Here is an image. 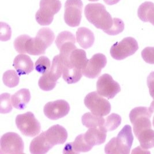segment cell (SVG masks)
<instances>
[{"mask_svg":"<svg viewBox=\"0 0 154 154\" xmlns=\"http://www.w3.org/2000/svg\"><path fill=\"white\" fill-rule=\"evenodd\" d=\"M61 8L59 0H41L40 8L35 15L36 20L41 26L50 25Z\"/></svg>","mask_w":154,"mask_h":154,"instance_id":"cell-7","label":"cell"},{"mask_svg":"<svg viewBox=\"0 0 154 154\" xmlns=\"http://www.w3.org/2000/svg\"><path fill=\"white\" fill-rule=\"evenodd\" d=\"M107 5H112L117 4L120 0H103Z\"/></svg>","mask_w":154,"mask_h":154,"instance_id":"cell-33","label":"cell"},{"mask_svg":"<svg viewBox=\"0 0 154 154\" xmlns=\"http://www.w3.org/2000/svg\"><path fill=\"white\" fill-rule=\"evenodd\" d=\"M76 39L78 43L83 49L90 48L95 41V36L90 29L80 27L76 32Z\"/></svg>","mask_w":154,"mask_h":154,"instance_id":"cell-20","label":"cell"},{"mask_svg":"<svg viewBox=\"0 0 154 154\" xmlns=\"http://www.w3.org/2000/svg\"><path fill=\"white\" fill-rule=\"evenodd\" d=\"M107 131L102 128H93L83 133L84 140L88 145L92 148L95 146L100 145L105 143L106 139Z\"/></svg>","mask_w":154,"mask_h":154,"instance_id":"cell-18","label":"cell"},{"mask_svg":"<svg viewBox=\"0 0 154 154\" xmlns=\"http://www.w3.org/2000/svg\"><path fill=\"white\" fill-rule=\"evenodd\" d=\"M24 143L17 133L8 132L4 134L0 140V153L21 154L24 153Z\"/></svg>","mask_w":154,"mask_h":154,"instance_id":"cell-12","label":"cell"},{"mask_svg":"<svg viewBox=\"0 0 154 154\" xmlns=\"http://www.w3.org/2000/svg\"><path fill=\"white\" fill-rule=\"evenodd\" d=\"M107 59L104 54H95L91 59L88 60L83 70V74L86 77L95 79L99 75L102 69L105 67Z\"/></svg>","mask_w":154,"mask_h":154,"instance_id":"cell-16","label":"cell"},{"mask_svg":"<svg viewBox=\"0 0 154 154\" xmlns=\"http://www.w3.org/2000/svg\"><path fill=\"white\" fill-rule=\"evenodd\" d=\"M121 123V117L119 114H112L105 119L104 128L107 131H112L116 129Z\"/></svg>","mask_w":154,"mask_h":154,"instance_id":"cell-26","label":"cell"},{"mask_svg":"<svg viewBox=\"0 0 154 154\" xmlns=\"http://www.w3.org/2000/svg\"><path fill=\"white\" fill-rule=\"evenodd\" d=\"M147 85L150 95L154 100V71L152 72L147 77Z\"/></svg>","mask_w":154,"mask_h":154,"instance_id":"cell-32","label":"cell"},{"mask_svg":"<svg viewBox=\"0 0 154 154\" xmlns=\"http://www.w3.org/2000/svg\"><path fill=\"white\" fill-rule=\"evenodd\" d=\"M88 1H97L98 0H88Z\"/></svg>","mask_w":154,"mask_h":154,"instance_id":"cell-35","label":"cell"},{"mask_svg":"<svg viewBox=\"0 0 154 154\" xmlns=\"http://www.w3.org/2000/svg\"><path fill=\"white\" fill-rule=\"evenodd\" d=\"M98 92H92L84 99V104L91 112L98 116H105L111 111L109 102L102 97Z\"/></svg>","mask_w":154,"mask_h":154,"instance_id":"cell-9","label":"cell"},{"mask_svg":"<svg viewBox=\"0 0 154 154\" xmlns=\"http://www.w3.org/2000/svg\"><path fill=\"white\" fill-rule=\"evenodd\" d=\"M84 14L88 21L105 32L112 28L113 25L112 16L106 11L105 7L100 3L89 4L86 5Z\"/></svg>","mask_w":154,"mask_h":154,"instance_id":"cell-4","label":"cell"},{"mask_svg":"<svg viewBox=\"0 0 154 154\" xmlns=\"http://www.w3.org/2000/svg\"><path fill=\"white\" fill-rule=\"evenodd\" d=\"M82 0H67L65 4L64 20L70 27H75L80 25L83 11Z\"/></svg>","mask_w":154,"mask_h":154,"instance_id":"cell-13","label":"cell"},{"mask_svg":"<svg viewBox=\"0 0 154 154\" xmlns=\"http://www.w3.org/2000/svg\"><path fill=\"white\" fill-rule=\"evenodd\" d=\"M61 56L63 60V80L68 84L77 83L82 77L83 70L88 61L85 51L76 49L68 56Z\"/></svg>","mask_w":154,"mask_h":154,"instance_id":"cell-2","label":"cell"},{"mask_svg":"<svg viewBox=\"0 0 154 154\" xmlns=\"http://www.w3.org/2000/svg\"><path fill=\"white\" fill-rule=\"evenodd\" d=\"M141 56L147 63L154 64V47H147L143 49Z\"/></svg>","mask_w":154,"mask_h":154,"instance_id":"cell-31","label":"cell"},{"mask_svg":"<svg viewBox=\"0 0 154 154\" xmlns=\"http://www.w3.org/2000/svg\"><path fill=\"white\" fill-rule=\"evenodd\" d=\"M136 136L143 149H148L154 147V131L151 128L144 129Z\"/></svg>","mask_w":154,"mask_h":154,"instance_id":"cell-24","label":"cell"},{"mask_svg":"<svg viewBox=\"0 0 154 154\" xmlns=\"http://www.w3.org/2000/svg\"><path fill=\"white\" fill-rule=\"evenodd\" d=\"M63 60L60 54L53 58L51 67L47 72L43 74L39 80L40 88L45 91H51L56 85L57 80L63 75Z\"/></svg>","mask_w":154,"mask_h":154,"instance_id":"cell-6","label":"cell"},{"mask_svg":"<svg viewBox=\"0 0 154 154\" xmlns=\"http://www.w3.org/2000/svg\"><path fill=\"white\" fill-rule=\"evenodd\" d=\"M124 29V23L123 21L118 18L113 19V25L112 28L106 31L105 33L110 35H118Z\"/></svg>","mask_w":154,"mask_h":154,"instance_id":"cell-29","label":"cell"},{"mask_svg":"<svg viewBox=\"0 0 154 154\" xmlns=\"http://www.w3.org/2000/svg\"><path fill=\"white\" fill-rule=\"evenodd\" d=\"M152 112L145 107L133 109L129 114V119L133 126V131L136 136L145 129L151 128V117Z\"/></svg>","mask_w":154,"mask_h":154,"instance_id":"cell-8","label":"cell"},{"mask_svg":"<svg viewBox=\"0 0 154 154\" xmlns=\"http://www.w3.org/2000/svg\"><path fill=\"white\" fill-rule=\"evenodd\" d=\"M75 36L69 31H63L57 36L56 44L60 51V55L66 56L77 49Z\"/></svg>","mask_w":154,"mask_h":154,"instance_id":"cell-17","label":"cell"},{"mask_svg":"<svg viewBox=\"0 0 154 154\" xmlns=\"http://www.w3.org/2000/svg\"><path fill=\"white\" fill-rule=\"evenodd\" d=\"M14 66L19 75H27L34 70V63L29 57L24 54L14 58Z\"/></svg>","mask_w":154,"mask_h":154,"instance_id":"cell-19","label":"cell"},{"mask_svg":"<svg viewBox=\"0 0 154 154\" xmlns=\"http://www.w3.org/2000/svg\"><path fill=\"white\" fill-rule=\"evenodd\" d=\"M12 31L10 26L5 23H0V40L7 41L11 38Z\"/></svg>","mask_w":154,"mask_h":154,"instance_id":"cell-30","label":"cell"},{"mask_svg":"<svg viewBox=\"0 0 154 154\" xmlns=\"http://www.w3.org/2000/svg\"><path fill=\"white\" fill-rule=\"evenodd\" d=\"M16 124L22 134L29 137L35 136L41 131V124L32 112L18 115L16 118Z\"/></svg>","mask_w":154,"mask_h":154,"instance_id":"cell-10","label":"cell"},{"mask_svg":"<svg viewBox=\"0 0 154 154\" xmlns=\"http://www.w3.org/2000/svg\"><path fill=\"white\" fill-rule=\"evenodd\" d=\"M70 110L69 103L64 100H57L46 103L43 109L45 115L51 120L61 119L66 116Z\"/></svg>","mask_w":154,"mask_h":154,"instance_id":"cell-15","label":"cell"},{"mask_svg":"<svg viewBox=\"0 0 154 154\" xmlns=\"http://www.w3.org/2000/svg\"><path fill=\"white\" fill-rule=\"evenodd\" d=\"M137 14L140 20L149 22L154 26V4L152 2H145L140 5Z\"/></svg>","mask_w":154,"mask_h":154,"instance_id":"cell-22","label":"cell"},{"mask_svg":"<svg viewBox=\"0 0 154 154\" xmlns=\"http://www.w3.org/2000/svg\"><path fill=\"white\" fill-rule=\"evenodd\" d=\"M12 100L11 95L8 93H4L0 96V112L7 114L12 110Z\"/></svg>","mask_w":154,"mask_h":154,"instance_id":"cell-27","label":"cell"},{"mask_svg":"<svg viewBox=\"0 0 154 154\" xmlns=\"http://www.w3.org/2000/svg\"><path fill=\"white\" fill-rule=\"evenodd\" d=\"M152 124H153V125H154V119H153V122H152Z\"/></svg>","mask_w":154,"mask_h":154,"instance_id":"cell-36","label":"cell"},{"mask_svg":"<svg viewBox=\"0 0 154 154\" xmlns=\"http://www.w3.org/2000/svg\"><path fill=\"white\" fill-rule=\"evenodd\" d=\"M138 49L139 46L136 40L132 37H127L112 45L110 49V54L114 59L121 60L134 54Z\"/></svg>","mask_w":154,"mask_h":154,"instance_id":"cell-11","label":"cell"},{"mask_svg":"<svg viewBox=\"0 0 154 154\" xmlns=\"http://www.w3.org/2000/svg\"><path fill=\"white\" fill-rule=\"evenodd\" d=\"M97 89L99 94L108 99H112L121 91L119 84L109 74H104L99 77Z\"/></svg>","mask_w":154,"mask_h":154,"instance_id":"cell-14","label":"cell"},{"mask_svg":"<svg viewBox=\"0 0 154 154\" xmlns=\"http://www.w3.org/2000/svg\"><path fill=\"white\" fill-rule=\"evenodd\" d=\"M3 82L9 88H13L19 83V76L14 70H7L3 75Z\"/></svg>","mask_w":154,"mask_h":154,"instance_id":"cell-25","label":"cell"},{"mask_svg":"<svg viewBox=\"0 0 154 154\" xmlns=\"http://www.w3.org/2000/svg\"><path fill=\"white\" fill-rule=\"evenodd\" d=\"M133 141L131 126L126 125L116 137H113L106 145L105 151L108 154H129Z\"/></svg>","mask_w":154,"mask_h":154,"instance_id":"cell-5","label":"cell"},{"mask_svg":"<svg viewBox=\"0 0 154 154\" xmlns=\"http://www.w3.org/2000/svg\"><path fill=\"white\" fill-rule=\"evenodd\" d=\"M50 61L46 57H40L35 63V70L42 74L47 72L50 69Z\"/></svg>","mask_w":154,"mask_h":154,"instance_id":"cell-28","label":"cell"},{"mask_svg":"<svg viewBox=\"0 0 154 154\" xmlns=\"http://www.w3.org/2000/svg\"><path fill=\"white\" fill-rule=\"evenodd\" d=\"M31 99V94L28 89H21L16 92L11 97L12 105L19 110H23Z\"/></svg>","mask_w":154,"mask_h":154,"instance_id":"cell-21","label":"cell"},{"mask_svg":"<svg viewBox=\"0 0 154 154\" xmlns=\"http://www.w3.org/2000/svg\"><path fill=\"white\" fill-rule=\"evenodd\" d=\"M149 110L152 112H154V100L152 102V103H151V105H150V107H149Z\"/></svg>","mask_w":154,"mask_h":154,"instance_id":"cell-34","label":"cell"},{"mask_svg":"<svg viewBox=\"0 0 154 154\" xmlns=\"http://www.w3.org/2000/svg\"><path fill=\"white\" fill-rule=\"evenodd\" d=\"M82 121L83 125L88 128H104L105 119L102 116H96L92 112H87L82 117Z\"/></svg>","mask_w":154,"mask_h":154,"instance_id":"cell-23","label":"cell"},{"mask_svg":"<svg viewBox=\"0 0 154 154\" xmlns=\"http://www.w3.org/2000/svg\"><path fill=\"white\" fill-rule=\"evenodd\" d=\"M55 36L54 32L49 28L41 29L35 38L26 35L23 49V54L38 56L45 54L46 50L53 43Z\"/></svg>","mask_w":154,"mask_h":154,"instance_id":"cell-3","label":"cell"},{"mask_svg":"<svg viewBox=\"0 0 154 154\" xmlns=\"http://www.w3.org/2000/svg\"><path fill=\"white\" fill-rule=\"evenodd\" d=\"M68 138L66 130L60 125L51 126L32 140L29 149L31 154H44L57 144H63Z\"/></svg>","mask_w":154,"mask_h":154,"instance_id":"cell-1","label":"cell"}]
</instances>
